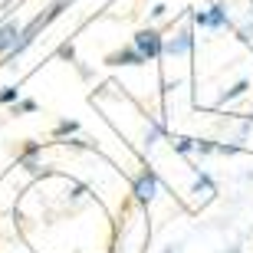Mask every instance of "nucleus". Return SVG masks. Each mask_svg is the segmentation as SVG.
Segmentation results:
<instances>
[{
    "label": "nucleus",
    "instance_id": "14",
    "mask_svg": "<svg viewBox=\"0 0 253 253\" xmlns=\"http://www.w3.org/2000/svg\"><path fill=\"white\" fill-rule=\"evenodd\" d=\"M165 17H168V3H165V0H155L148 7V20L155 23V20H165Z\"/></svg>",
    "mask_w": 253,
    "mask_h": 253
},
{
    "label": "nucleus",
    "instance_id": "17",
    "mask_svg": "<svg viewBox=\"0 0 253 253\" xmlns=\"http://www.w3.org/2000/svg\"><path fill=\"white\" fill-rule=\"evenodd\" d=\"M158 253H178V247H165V250H158Z\"/></svg>",
    "mask_w": 253,
    "mask_h": 253
},
{
    "label": "nucleus",
    "instance_id": "6",
    "mask_svg": "<svg viewBox=\"0 0 253 253\" xmlns=\"http://www.w3.org/2000/svg\"><path fill=\"white\" fill-rule=\"evenodd\" d=\"M102 63L109 66V69H145V66H148L145 59H141V53L131 46V43H125V46L112 49V53H109Z\"/></svg>",
    "mask_w": 253,
    "mask_h": 253
},
{
    "label": "nucleus",
    "instance_id": "13",
    "mask_svg": "<svg viewBox=\"0 0 253 253\" xmlns=\"http://www.w3.org/2000/svg\"><path fill=\"white\" fill-rule=\"evenodd\" d=\"M234 33L240 43H253V13H247L244 23H234Z\"/></svg>",
    "mask_w": 253,
    "mask_h": 253
},
{
    "label": "nucleus",
    "instance_id": "15",
    "mask_svg": "<svg viewBox=\"0 0 253 253\" xmlns=\"http://www.w3.org/2000/svg\"><path fill=\"white\" fill-rule=\"evenodd\" d=\"M59 56L69 59V63H76V49H73V43H63V46H59Z\"/></svg>",
    "mask_w": 253,
    "mask_h": 253
},
{
    "label": "nucleus",
    "instance_id": "9",
    "mask_svg": "<svg viewBox=\"0 0 253 253\" xmlns=\"http://www.w3.org/2000/svg\"><path fill=\"white\" fill-rule=\"evenodd\" d=\"M73 3H76V0H53V3H46V7H43V10H40V13H37V17H33V23H37L40 30L53 27V23H56V20L63 17L66 10L73 7Z\"/></svg>",
    "mask_w": 253,
    "mask_h": 253
},
{
    "label": "nucleus",
    "instance_id": "11",
    "mask_svg": "<svg viewBox=\"0 0 253 253\" xmlns=\"http://www.w3.org/2000/svg\"><path fill=\"white\" fill-rule=\"evenodd\" d=\"M40 109V102L37 99H30V95H20L17 102L10 105V115H17V119H23V115H33Z\"/></svg>",
    "mask_w": 253,
    "mask_h": 253
},
{
    "label": "nucleus",
    "instance_id": "8",
    "mask_svg": "<svg viewBox=\"0 0 253 253\" xmlns=\"http://www.w3.org/2000/svg\"><path fill=\"white\" fill-rule=\"evenodd\" d=\"M20 30H23V20H20V17H3V20H0V59L13 49Z\"/></svg>",
    "mask_w": 253,
    "mask_h": 253
},
{
    "label": "nucleus",
    "instance_id": "5",
    "mask_svg": "<svg viewBox=\"0 0 253 253\" xmlns=\"http://www.w3.org/2000/svg\"><path fill=\"white\" fill-rule=\"evenodd\" d=\"M46 151H49V141L27 138L17 148V168H23L27 174L40 178V174H43V168H46Z\"/></svg>",
    "mask_w": 253,
    "mask_h": 253
},
{
    "label": "nucleus",
    "instance_id": "10",
    "mask_svg": "<svg viewBox=\"0 0 253 253\" xmlns=\"http://www.w3.org/2000/svg\"><path fill=\"white\" fill-rule=\"evenodd\" d=\"M83 131V125L76 122V119H56L53 122V128H49V145H59V141H66V138H73V135H79Z\"/></svg>",
    "mask_w": 253,
    "mask_h": 253
},
{
    "label": "nucleus",
    "instance_id": "4",
    "mask_svg": "<svg viewBox=\"0 0 253 253\" xmlns=\"http://www.w3.org/2000/svg\"><path fill=\"white\" fill-rule=\"evenodd\" d=\"M131 46L141 53L145 63H161L165 56V27H155V23H145L131 33Z\"/></svg>",
    "mask_w": 253,
    "mask_h": 253
},
{
    "label": "nucleus",
    "instance_id": "12",
    "mask_svg": "<svg viewBox=\"0 0 253 253\" xmlns=\"http://www.w3.org/2000/svg\"><path fill=\"white\" fill-rule=\"evenodd\" d=\"M23 95V83H7V85H0V105H13Z\"/></svg>",
    "mask_w": 253,
    "mask_h": 253
},
{
    "label": "nucleus",
    "instance_id": "18",
    "mask_svg": "<svg viewBox=\"0 0 253 253\" xmlns=\"http://www.w3.org/2000/svg\"><path fill=\"white\" fill-rule=\"evenodd\" d=\"M247 13H253V0H247Z\"/></svg>",
    "mask_w": 253,
    "mask_h": 253
},
{
    "label": "nucleus",
    "instance_id": "3",
    "mask_svg": "<svg viewBox=\"0 0 253 253\" xmlns=\"http://www.w3.org/2000/svg\"><path fill=\"white\" fill-rule=\"evenodd\" d=\"M194 49H197V30L188 23H181V27H174L171 23V30H165V56L161 59H194Z\"/></svg>",
    "mask_w": 253,
    "mask_h": 253
},
{
    "label": "nucleus",
    "instance_id": "1",
    "mask_svg": "<svg viewBox=\"0 0 253 253\" xmlns=\"http://www.w3.org/2000/svg\"><path fill=\"white\" fill-rule=\"evenodd\" d=\"M161 194H165V181H161L158 168L151 161H141L138 171L128 178V204L148 214L151 207L161 201Z\"/></svg>",
    "mask_w": 253,
    "mask_h": 253
},
{
    "label": "nucleus",
    "instance_id": "2",
    "mask_svg": "<svg viewBox=\"0 0 253 253\" xmlns=\"http://www.w3.org/2000/svg\"><path fill=\"white\" fill-rule=\"evenodd\" d=\"M191 27L194 30H211V33H220V30H234V13H230V0H214L211 7H191L188 13Z\"/></svg>",
    "mask_w": 253,
    "mask_h": 253
},
{
    "label": "nucleus",
    "instance_id": "7",
    "mask_svg": "<svg viewBox=\"0 0 253 253\" xmlns=\"http://www.w3.org/2000/svg\"><path fill=\"white\" fill-rule=\"evenodd\" d=\"M247 95H250V79L240 76V79H234L230 85L220 89V95H217V109H230L234 102H240V99H247Z\"/></svg>",
    "mask_w": 253,
    "mask_h": 253
},
{
    "label": "nucleus",
    "instance_id": "16",
    "mask_svg": "<svg viewBox=\"0 0 253 253\" xmlns=\"http://www.w3.org/2000/svg\"><path fill=\"white\" fill-rule=\"evenodd\" d=\"M217 253H247V250H244V244H227V247H220Z\"/></svg>",
    "mask_w": 253,
    "mask_h": 253
}]
</instances>
